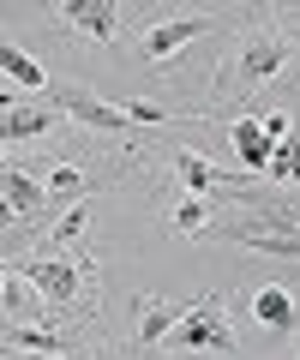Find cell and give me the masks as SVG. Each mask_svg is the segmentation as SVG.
Returning a JSON list of instances; mask_svg holds the SVG:
<instances>
[{"instance_id":"21","label":"cell","mask_w":300,"mask_h":360,"mask_svg":"<svg viewBox=\"0 0 300 360\" xmlns=\"http://www.w3.org/2000/svg\"><path fill=\"white\" fill-rule=\"evenodd\" d=\"M115 360H120V354H115Z\"/></svg>"},{"instance_id":"5","label":"cell","mask_w":300,"mask_h":360,"mask_svg":"<svg viewBox=\"0 0 300 360\" xmlns=\"http://www.w3.org/2000/svg\"><path fill=\"white\" fill-rule=\"evenodd\" d=\"M60 25L79 30V37H91V42H120L115 6H96V0H66V6H60Z\"/></svg>"},{"instance_id":"13","label":"cell","mask_w":300,"mask_h":360,"mask_svg":"<svg viewBox=\"0 0 300 360\" xmlns=\"http://www.w3.org/2000/svg\"><path fill=\"white\" fill-rule=\"evenodd\" d=\"M252 319L270 324V330H282V324L294 319V300H288V288H270V283H264L259 295H252Z\"/></svg>"},{"instance_id":"15","label":"cell","mask_w":300,"mask_h":360,"mask_svg":"<svg viewBox=\"0 0 300 360\" xmlns=\"http://www.w3.org/2000/svg\"><path fill=\"white\" fill-rule=\"evenodd\" d=\"M42 174H48V198H79L84 186H91V180H84V168H72V162H48Z\"/></svg>"},{"instance_id":"17","label":"cell","mask_w":300,"mask_h":360,"mask_svg":"<svg viewBox=\"0 0 300 360\" xmlns=\"http://www.w3.org/2000/svg\"><path fill=\"white\" fill-rule=\"evenodd\" d=\"M210 217H216V210H210L204 198H181V205H174V229H181V234H204Z\"/></svg>"},{"instance_id":"10","label":"cell","mask_w":300,"mask_h":360,"mask_svg":"<svg viewBox=\"0 0 300 360\" xmlns=\"http://www.w3.org/2000/svg\"><path fill=\"white\" fill-rule=\"evenodd\" d=\"M235 150H240V162H247L252 174H264V168H270V156H276V144L264 139L259 120H235Z\"/></svg>"},{"instance_id":"8","label":"cell","mask_w":300,"mask_h":360,"mask_svg":"<svg viewBox=\"0 0 300 360\" xmlns=\"http://www.w3.org/2000/svg\"><path fill=\"white\" fill-rule=\"evenodd\" d=\"M174 168H181V186L186 193H216V186H235V174H222L216 162H204L198 150H174Z\"/></svg>"},{"instance_id":"20","label":"cell","mask_w":300,"mask_h":360,"mask_svg":"<svg viewBox=\"0 0 300 360\" xmlns=\"http://www.w3.org/2000/svg\"><path fill=\"white\" fill-rule=\"evenodd\" d=\"M126 108V120H138V127H162V120H174L169 108H157V103H138V96H132V103H120Z\"/></svg>"},{"instance_id":"14","label":"cell","mask_w":300,"mask_h":360,"mask_svg":"<svg viewBox=\"0 0 300 360\" xmlns=\"http://www.w3.org/2000/svg\"><path fill=\"white\" fill-rule=\"evenodd\" d=\"M0 72L13 78V84H25V90H42V84H48V72H42L30 54H18V49H0Z\"/></svg>"},{"instance_id":"4","label":"cell","mask_w":300,"mask_h":360,"mask_svg":"<svg viewBox=\"0 0 300 360\" xmlns=\"http://www.w3.org/2000/svg\"><path fill=\"white\" fill-rule=\"evenodd\" d=\"M60 115L84 120L91 132H120V127H126V108H120V103H103V96H91L84 84H66V90H60Z\"/></svg>"},{"instance_id":"12","label":"cell","mask_w":300,"mask_h":360,"mask_svg":"<svg viewBox=\"0 0 300 360\" xmlns=\"http://www.w3.org/2000/svg\"><path fill=\"white\" fill-rule=\"evenodd\" d=\"M6 348H13V354H66V336L37 330V324H13V330H6Z\"/></svg>"},{"instance_id":"9","label":"cell","mask_w":300,"mask_h":360,"mask_svg":"<svg viewBox=\"0 0 300 360\" xmlns=\"http://www.w3.org/2000/svg\"><path fill=\"white\" fill-rule=\"evenodd\" d=\"M6 210H13V217H37L42 210V186L30 180V162L6 168Z\"/></svg>"},{"instance_id":"6","label":"cell","mask_w":300,"mask_h":360,"mask_svg":"<svg viewBox=\"0 0 300 360\" xmlns=\"http://www.w3.org/2000/svg\"><path fill=\"white\" fill-rule=\"evenodd\" d=\"M186 312H193V307H174V300H150V295H138V348H157L162 336H174Z\"/></svg>"},{"instance_id":"16","label":"cell","mask_w":300,"mask_h":360,"mask_svg":"<svg viewBox=\"0 0 300 360\" xmlns=\"http://www.w3.org/2000/svg\"><path fill=\"white\" fill-rule=\"evenodd\" d=\"M6 312H13L18 324H37V319H42V300L30 295L25 283H18V270H13V276H6Z\"/></svg>"},{"instance_id":"11","label":"cell","mask_w":300,"mask_h":360,"mask_svg":"<svg viewBox=\"0 0 300 360\" xmlns=\"http://www.w3.org/2000/svg\"><path fill=\"white\" fill-rule=\"evenodd\" d=\"M54 120L42 115V108H18V103H6V120H0V139L6 144H18V139H42Z\"/></svg>"},{"instance_id":"18","label":"cell","mask_w":300,"mask_h":360,"mask_svg":"<svg viewBox=\"0 0 300 360\" xmlns=\"http://www.w3.org/2000/svg\"><path fill=\"white\" fill-rule=\"evenodd\" d=\"M264 174H276V180H294V186H300V139L276 144V156H270V168H264Z\"/></svg>"},{"instance_id":"7","label":"cell","mask_w":300,"mask_h":360,"mask_svg":"<svg viewBox=\"0 0 300 360\" xmlns=\"http://www.w3.org/2000/svg\"><path fill=\"white\" fill-rule=\"evenodd\" d=\"M204 30H210L204 13H193V18H169V25H150V30H144V54H150V60H162V54L186 49L193 37H204Z\"/></svg>"},{"instance_id":"3","label":"cell","mask_w":300,"mask_h":360,"mask_svg":"<svg viewBox=\"0 0 300 360\" xmlns=\"http://www.w3.org/2000/svg\"><path fill=\"white\" fill-rule=\"evenodd\" d=\"M282 66H288V42L276 37V30H252V37L240 42L235 78H240V84H264V78H276Z\"/></svg>"},{"instance_id":"19","label":"cell","mask_w":300,"mask_h":360,"mask_svg":"<svg viewBox=\"0 0 300 360\" xmlns=\"http://www.w3.org/2000/svg\"><path fill=\"white\" fill-rule=\"evenodd\" d=\"M84 229H91V210H84V205H72L60 222H54V246H72V240H84Z\"/></svg>"},{"instance_id":"2","label":"cell","mask_w":300,"mask_h":360,"mask_svg":"<svg viewBox=\"0 0 300 360\" xmlns=\"http://www.w3.org/2000/svg\"><path fill=\"white\" fill-rule=\"evenodd\" d=\"M13 270L25 283H37L48 300H60V307H72L79 288H84V264H72V258H18Z\"/></svg>"},{"instance_id":"1","label":"cell","mask_w":300,"mask_h":360,"mask_svg":"<svg viewBox=\"0 0 300 360\" xmlns=\"http://www.w3.org/2000/svg\"><path fill=\"white\" fill-rule=\"evenodd\" d=\"M174 348H186V354H204V348L235 354V336H228V319H222V295L193 300V312H186L181 330H174Z\"/></svg>"}]
</instances>
